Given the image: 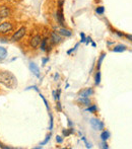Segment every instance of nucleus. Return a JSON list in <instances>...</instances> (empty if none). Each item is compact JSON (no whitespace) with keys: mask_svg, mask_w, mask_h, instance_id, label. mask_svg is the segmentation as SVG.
<instances>
[{"mask_svg":"<svg viewBox=\"0 0 132 149\" xmlns=\"http://www.w3.org/2000/svg\"><path fill=\"white\" fill-rule=\"evenodd\" d=\"M0 83L5 85L7 88H15L17 86L16 77L9 71H2L0 72Z\"/></svg>","mask_w":132,"mask_h":149,"instance_id":"f257e3e1","label":"nucleus"},{"mask_svg":"<svg viewBox=\"0 0 132 149\" xmlns=\"http://www.w3.org/2000/svg\"><path fill=\"white\" fill-rule=\"evenodd\" d=\"M14 30V26L11 22H0V35L5 36L11 33Z\"/></svg>","mask_w":132,"mask_h":149,"instance_id":"f03ea898","label":"nucleus"},{"mask_svg":"<svg viewBox=\"0 0 132 149\" xmlns=\"http://www.w3.org/2000/svg\"><path fill=\"white\" fill-rule=\"evenodd\" d=\"M26 33H27V28H26V26H22V28L18 29V30L11 36V38H10V41H11L12 43L20 42V40H22L24 36H26Z\"/></svg>","mask_w":132,"mask_h":149,"instance_id":"7ed1b4c3","label":"nucleus"},{"mask_svg":"<svg viewBox=\"0 0 132 149\" xmlns=\"http://www.w3.org/2000/svg\"><path fill=\"white\" fill-rule=\"evenodd\" d=\"M11 15V10L8 6L0 5V19H4Z\"/></svg>","mask_w":132,"mask_h":149,"instance_id":"20e7f679","label":"nucleus"},{"mask_svg":"<svg viewBox=\"0 0 132 149\" xmlns=\"http://www.w3.org/2000/svg\"><path fill=\"white\" fill-rule=\"evenodd\" d=\"M89 123H91V126L93 127V129L96 130V131H100V130L104 129V123L102 121H100L99 119H91L89 121Z\"/></svg>","mask_w":132,"mask_h":149,"instance_id":"39448f33","label":"nucleus"},{"mask_svg":"<svg viewBox=\"0 0 132 149\" xmlns=\"http://www.w3.org/2000/svg\"><path fill=\"white\" fill-rule=\"evenodd\" d=\"M41 42H42V37L40 35H36L30 39V46L34 48V49H36V48H38L40 46Z\"/></svg>","mask_w":132,"mask_h":149,"instance_id":"423d86ee","label":"nucleus"},{"mask_svg":"<svg viewBox=\"0 0 132 149\" xmlns=\"http://www.w3.org/2000/svg\"><path fill=\"white\" fill-rule=\"evenodd\" d=\"M56 19H57L58 24L61 26H65V19H64V15L63 12H62V9L59 8V10H57L56 12Z\"/></svg>","mask_w":132,"mask_h":149,"instance_id":"0eeeda50","label":"nucleus"},{"mask_svg":"<svg viewBox=\"0 0 132 149\" xmlns=\"http://www.w3.org/2000/svg\"><path fill=\"white\" fill-rule=\"evenodd\" d=\"M30 70L34 73V75H36L37 77H40V69L36 63H30Z\"/></svg>","mask_w":132,"mask_h":149,"instance_id":"6e6552de","label":"nucleus"},{"mask_svg":"<svg viewBox=\"0 0 132 149\" xmlns=\"http://www.w3.org/2000/svg\"><path fill=\"white\" fill-rule=\"evenodd\" d=\"M51 41L53 44H59L60 42H61V37H60L59 35H58L56 31H52L51 33Z\"/></svg>","mask_w":132,"mask_h":149,"instance_id":"1a4fd4ad","label":"nucleus"},{"mask_svg":"<svg viewBox=\"0 0 132 149\" xmlns=\"http://www.w3.org/2000/svg\"><path fill=\"white\" fill-rule=\"evenodd\" d=\"M93 93H94L93 89H91V88H87V89L81 90V91L79 92V96H80V97H89V96H91Z\"/></svg>","mask_w":132,"mask_h":149,"instance_id":"9d476101","label":"nucleus"},{"mask_svg":"<svg viewBox=\"0 0 132 149\" xmlns=\"http://www.w3.org/2000/svg\"><path fill=\"white\" fill-rule=\"evenodd\" d=\"M59 35L62 36V37H71V35H72V31H70L69 30H67L65 28H61L59 30Z\"/></svg>","mask_w":132,"mask_h":149,"instance_id":"9b49d317","label":"nucleus"},{"mask_svg":"<svg viewBox=\"0 0 132 149\" xmlns=\"http://www.w3.org/2000/svg\"><path fill=\"white\" fill-rule=\"evenodd\" d=\"M47 43H48V39L47 38H44V39H42V42L41 44H40V49H41V51H47Z\"/></svg>","mask_w":132,"mask_h":149,"instance_id":"f8f14e48","label":"nucleus"},{"mask_svg":"<svg viewBox=\"0 0 132 149\" xmlns=\"http://www.w3.org/2000/svg\"><path fill=\"white\" fill-rule=\"evenodd\" d=\"M78 102H81L83 106H87V107H89V106H91V100H89V97H79Z\"/></svg>","mask_w":132,"mask_h":149,"instance_id":"ddd939ff","label":"nucleus"},{"mask_svg":"<svg viewBox=\"0 0 132 149\" xmlns=\"http://www.w3.org/2000/svg\"><path fill=\"white\" fill-rule=\"evenodd\" d=\"M7 56V50L3 47H0V61H3Z\"/></svg>","mask_w":132,"mask_h":149,"instance_id":"4468645a","label":"nucleus"},{"mask_svg":"<svg viewBox=\"0 0 132 149\" xmlns=\"http://www.w3.org/2000/svg\"><path fill=\"white\" fill-rule=\"evenodd\" d=\"M126 50V46L124 45H118L113 49V51L116 52V53H121V52H124Z\"/></svg>","mask_w":132,"mask_h":149,"instance_id":"2eb2a0df","label":"nucleus"},{"mask_svg":"<svg viewBox=\"0 0 132 149\" xmlns=\"http://www.w3.org/2000/svg\"><path fill=\"white\" fill-rule=\"evenodd\" d=\"M109 137H110V133L108 131H103L102 134H101V139L103 141H107L109 139Z\"/></svg>","mask_w":132,"mask_h":149,"instance_id":"dca6fc26","label":"nucleus"},{"mask_svg":"<svg viewBox=\"0 0 132 149\" xmlns=\"http://www.w3.org/2000/svg\"><path fill=\"white\" fill-rule=\"evenodd\" d=\"M87 112H89V113H96L98 111V107L95 106V104H93V106L91 104V106L87 109Z\"/></svg>","mask_w":132,"mask_h":149,"instance_id":"f3484780","label":"nucleus"},{"mask_svg":"<svg viewBox=\"0 0 132 149\" xmlns=\"http://www.w3.org/2000/svg\"><path fill=\"white\" fill-rule=\"evenodd\" d=\"M96 12H97L98 14H104L105 12V7L104 6H99V7H97V9H96Z\"/></svg>","mask_w":132,"mask_h":149,"instance_id":"a211bd4d","label":"nucleus"},{"mask_svg":"<svg viewBox=\"0 0 132 149\" xmlns=\"http://www.w3.org/2000/svg\"><path fill=\"white\" fill-rule=\"evenodd\" d=\"M101 83V72L98 71L97 74H96V85H99Z\"/></svg>","mask_w":132,"mask_h":149,"instance_id":"6ab92c4d","label":"nucleus"},{"mask_svg":"<svg viewBox=\"0 0 132 149\" xmlns=\"http://www.w3.org/2000/svg\"><path fill=\"white\" fill-rule=\"evenodd\" d=\"M105 57H106V54L103 53L102 55H101L100 59H99V62H98V69H100V68H101V65H102V62H103V60H104V58H105Z\"/></svg>","mask_w":132,"mask_h":149,"instance_id":"aec40b11","label":"nucleus"},{"mask_svg":"<svg viewBox=\"0 0 132 149\" xmlns=\"http://www.w3.org/2000/svg\"><path fill=\"white\" fill-rule=\"evenodd\" d=\"M73 132H74V130L73 129H69V130L65 129V130H63V135L64 136H69L71 133H73Z\"/></svg>","mask_w":132,"mask_h":149,"instance_id":"412c9836","label":"nucleus"},{"mask_svg":"<svg viewBox=\"0 0 132 149\" xmlns=\"http://www.w3.org/2000/svg\"><path fill=\"white\" fill-rule=\"evenodd\" d=\"M81 139H82V141L85 142V146H87V148H91V147H93V145H91V143H89V142H87V140L85 139V137H81Z\"/></svg>","mask_w":132,"mask_h":149,"instance_id":"4be33fe9","label":"nucleus"},{"mask_svg":"<svg viewBox=\"0 0 132 149\" xmlns=\"http://www.w3.org/2000/svg\"><path fill=\"white\" fill-rule=\"evenodd\" d=\"M50 139H51V134H49V135H48L47 137H46V139L44 140L43 142H41V145H45V144H47L48 142H49Z\"/></svg>","mask_w":132,"mask_h":149,"instance_id":"5701e85b","label":"nucleus"},{"mask_svg":"<svg viewBox=\"0 0 132 149\" xmlns=\"http://www.w3.org/2000/svg\"><path fill=\"white\" fill-rule=\"evenodd\" d=\"M40 96H41V98L43 100V102H44V104H45V106H46V108H47V110H49V106H48V102H47V100H46V98L44 97L42 94H40Z\"/></svg>","mask_w":132,"mask_h":149,"instance_id":"b1692460","label":"nucleus"},{"mask_svg":"<svg viewBox=\"0 0 132 149\" xmlns=\"http://www.w3.org/2000/svg\"><path fill=\"white\" fill-rule=\"evenodd\" d=\"M50 130L53 129V116H52L51 114H50Z\"/></svg>","mask_w":132,"mask_h":149,"instance_id":"393cba45","label":"nucleus"},{"mask_svg":"<svg viewBox=\"0 0 132 149\" xmlns=\"http://www.w3.org/2000/svg\"><path fill=\"white\" fill-rule=\"evenodd\" d=\"M78 45H79V44H76L74 48H72V49H70V50H69V51H67V54H68V55H70V54L72 53V52H74L75 50H76V48L78 47Z\"/></svg>","mask_w":132,"mask_h":149,"instance_id":"a878e982","label":"nucleus"},{"mask_svg":"<svg viewBox=\"0 0 132 149\" xmlns=\"http://www.w3.org/2000/svg\"><path fill=\"white\" fill-rule=\"evenodd\" d=\"M56 142L59 143V144H61L62 142H63V138H62L61 136H57V137H56Z\"/></svg>","mask_w":132,"mask_h":149,"instance_id":"bb28decb","label":"nucleus"},{"mask_svg":"<svg viewBox=\"0 0 132 149\" xmlns=\"http://www.w3.org/2000/svg\"><path fill=\"white\" fill-rule=\"evenodd\" d=\"M8 41H9V40H8L7 38H5V37L0 38V42H1V43H8Z\"/></svg>","mask_w":132,"mask_h":149,"instance_id":"cd10ccee","label":"nucleus"},{"mask_svg":"<svg viewBox=\"0 0 132 149\" xmlns=\"http://www.w3.org/2000/svg\"><path fill=\"white\" fill-rule=\"evenodd\" d=\"M64 2H65V0H58V5H59V8H61V9H62Z\"/></svg>","mask_w":132,"mask_h":149,"instance_id":"c85d7f7f","label":"nucleus"},{"mask_svg":"<svg viewBox=\"0 0 132 149\" xmlns=\"http://www.w3.org/2000/svg\"><path fill=\"white\" fill-rule=\"evenodd\" d=\"M80 37H81V43H85V42L87 41V38H85V33H80Z\"/></svg>","mask_w":132,"mask_h":149,"instance_id":"c756f323","label":"nucleus"},{"mask_svg":"<svg viewBox=\"0 0 132 149\" xmlns=\"http://www.w3.org/2000/svg\"><path fill=\"white\" fill-rule=\"evenodd\" d=\"M103 149H108L109 148V146H108V144L106 143V141H103V143H102V146H101Z\"/></svg>","mask_w":132,"mask_h":149,"instance_id":"7c9ffc66","label":"nucleus"},{"mask_svg":"<svg viewBox=\"0 0 132 149\" xmlns=\"http://www.w3.org/2000/svg\"><path fill=\"white\" fill-rule=\"evenodd\" d=\"M0 148H3V149H10V147H8V146H5L4 144H2L1 142H0Z\"/></svg>","mask_w":132,"mask_h":149,"instance_id":"2f4dec72","label":"nucleus"},{"mask_svg":"<svg viewBox=\"0 0 132 149\" xmlns=\"http://www.w3.org/2000/svg\"><path fill=\"white\" fill-rule=\"evenodd\" d=\"M35 89V90H37V91H39V88H38L37 86H30V87H28V88H26V90H29V89Z\"/></svg>","mask_w":132,"mask_h":149,"instance_id":"473e14b6","label":"nucleus"},{"mask_svg":"<svg viewBox=\"0 0 132 149\" xmlns=\"http://www.w3.org/2000/svg\"><path fill=\"white\" fill-rule=\"evenodd\" d=\"M124 36H125V37L127 38V39L129 40V41H130V42H132V35H124Z\"/></svg>","mask_w":132,"mask_h":149,"instance_id":"72a5a7b5","label":"nucleus"},{"mask_svg":"<svg viewBox=\"0 0 132 149\" xmlns=\"http://www.w3.org/2000/svg\"><path fill=\"white\" fill-rule=\"evenodd\" d=\"M42 61H43V64H46V63H47L48 61H49V58H43V59H42Z\"/></svg>","mask_w":132,"mask_h":149,"instance_id":"f704fd0d","label":"nucleus"},{"mask_svg":"<svg viewBox=\"0 0 132 149\" xmlns=\"http://www.w3.org/2000/svg\"><path fill=\"white\" fill-rule=\"evenodd\" d=\"M57 107H58V111H61V104H60L59 102H58V104H57Z\"/></svg>","mask_w":132,"mask_h":149,"instance_id":"c9c22d12","label":"nucleus"},{"mask_svg":"<svg viewBox=\"0 0 132 149\" xmlns=\"http://www.w3.org/2000/svg\"><path fill=\"white\" fill-rule=\"evenodd\" d=\"M116 33L119 36V37H124V35H123V33H119V31H116Z\"/></svg>","mask_w":132,"mask_h":149,"instance_id":"e433bc0d","label":"nucleus"},{"mask_svg":"<svg viewBox=\"0 0 132 149\" xmlns=\"http://www.w3.org/2000/svg\"><path fill=\"white\" fill-rule=\"evenodd\" d=\"M91 38H87V41H85V42H87V44H89V42H91Z\"/></svg>","mask_w":132,"mask_h":149,"instance_id":"4c0bfd02","label":"nucleus"},{"mask_svg":"<svg viewBox=\"0 0 132 149\" xmlns=\"http://www.w3.org/2000/svg\"><path fill=\"white\" fill-rule=\"evenodd\" d=\"M58 77H59V75H58V74H56V75H55V79H57Z\"/></svg>","mask_w":132,"mask_h":149,"instance_id":"58836bf2","label":"nucleus"}]
</instances>
